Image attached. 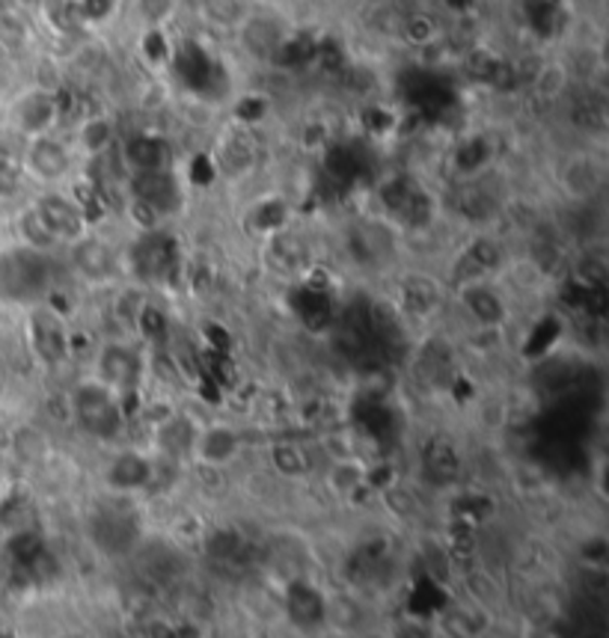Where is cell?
<instances>
[{"label": "cell", "instance_id": "1", "mask_svg": "<svg viewBox=\"0 0 609 638\" xmlns=\"http://www.w3.org/2000/svg\"><path fill=\"white\" fill-rule=\"evenodd\" d=\"M63 428L84 446L104 451L135 437V404L96 381L90 371H72L60 383Z\"/></svg>", "mask_w": 609, "mask_h": 638}, {"label": "cell", "instance_id": "2", "mask_svg": "<svg viewBox=\"0 0 609 638\" xmlns=\"http://www.w3.org/2000/svg\"><path fill=\"white\" fill-rule=\"evenodd\" d=\"M15 330L27 366L48 383H63L80 369L78 315L60 306V301L48 297L15 312Z\"/></svg>", "mask_w": 609, "mask_h": 638}, {"label": "cell", "instance_id": "3", "mask_svg": "<svg viewBox=\"0 0 609 638\" xmlns=\"http://www.w3.org/2000/svg\"><path fill=\"white\" fill-rule=\"evenodd\" d=\"M143 499L113 496L96 490L92 499L84 502L78 514V528L84 547L107 564H128L135 552L149 538L147 520L140 511Z\"/></svg>", "mask_w": 609, "mask_h": 638}, {"label": "cell", "instance_id": "4", "mask_svg": "<svg viewBox=\"0 0 609 638\" xmlns=\"http://www.w3.org/2000/svg\"><path fill=\"white\" fill-rule=\"evenodd\" d=\"M63 282L80 297H96L128 280L125 273V235L107 224L92 226L87 235L63 246L60 253Z\"/></svg>", "mask_w": 609, "mask_h": 638}, {"label": "cell", "instance_id": "5", "mask_svg": "<svg viewBox=\"0 0 609 638\" xmlns=\"http://www.w3.org/2000/svg\"><path fill=\"white\" fill-rule=\"evenodd\" d=\"M609 181L607 152L598 140L580 137L547 161V184L559 208H592L604 202Z\"/></svg>", "mask_w": 609, "mask_h": 638}, {"label": "cell", "instance_id": "6", "mask_svg": "<svg viewBox=\"0 0 609 638\" xmlns=\"http://www.w3.org/2000/svg\"><path fill=\"white\" fill-rule=\"evenodd\" d=\"M68 101L63 80L30 75L0 101V125L18 143L63 131L68 123Z\"/></svg>", "mask_w": 609, "mask_h": 638}, {"label": "cell", "instance_id": "7", "mask_svg": "<svg viewBox=\"0 0 609 638\" xmlns=\"http://www.w3.org/2000/svg\"><path fill=\"white\" fill-rule=\"evenodd\" d=\"M80 369L90 371L96 381H102L113 393L135 404L149 390L152 347L140 339L96 333L87 347V357L80 359Z\"/></svg>", "mask_w": 609, "mask_h": 638}, {"label": "cell", "instance_id": "8", "mask_svg": "<svg viewBox=\"0 0 609 638\" xmlns=\"http://www.w3.org/2000/svg\"><path fill=\"white\" fill-rule=\"evenodd\" d=\"M60 285V256H46L12 241L0 244V309L22 312L34 303L48 301Z\"/></svg>", "mask_w": 609, "mask_h": 638}, {"label": "cell", "instance_id": "9", "mask_svg": "<svg viewBox=\"0 0 609 638\" xmlns=\"http://www.w3.org/2000/svg\"><path fill=\"white\" fill-rule=\"evenodd\" d=\"M449 312L461 318L464 333H503L515 327L518 297L503 277H475L449 285Z\"/></svg>", "mask_w": 609, "mask_h": 638}, {"label": "cell", "instance_id": "10", "mask_svg": "<svg viewBox=\"0 0 609 638\" xmlns=\"http://www.w3.org/2000/svg\"><path fill=\"white\" fill-rule=\"evenodd\" d=\"M18 173L34 191L75 188L84 176V164L68 143L66 131L24 140L18 149Z\"/></svg>", "mask_w": 609, "mask_h": 638}, {"label": "cell", "instance_id": "11", "mask_svg": "<svg viewBox=\"0 0 609 638\" xmlns=\"http://www.w3.org/2000/svg\"><path fill=\"white\" fill-rule=\"evenodd\" d=\"M250 448V428L241 419L232 416H203L196 425V437L191 446V460L188 467L208 472H229L236 470L241 460L248 458Z\"/></svg>", "mask_w": 609, "mask_h": 638}, {"label": "cell", "instance_id": "12", "mask_svg": "<svg viewBox=\"0 0 609 638\" xmlns=\"http://www.w3.org/2000/svg\"><path fill=\"white\" fill-rule=\"evenodd\" d=\"M123 128L125 123L116 107H111V104H92V107L72 113L63 131H66L68 143L75 149V155L80 157L84 169H87L116 157Z\"/></svg>", "mask_w": 609, "mask_h": 638}, {"label": "cell", "instance_id": "13", "mask_svg": "<svg viewBox=\"0 0 609 638\" xmlns=\"http://www.w3.org/2000/svg\"><path fill=\"white\" fill-rule=\"evenodd\" d=\"M30 205L48 229V235L56 241L60 253H63V246L78 241L80 235H87L92 226H99V217L92 214V208L75 188L34 191L30 193Z\"/></svg>", "mask_w": 609, "mask_h": 638}, {"label": "cell", "instance_id": "14", "mask_svg": "<svg viewBox=\"0 0 609 638\" xmlns=\"http://www.w3.org/2000/svg\"><path fill=\"white\" fill-rule=\"evenodd\" d=\"M161 292L149 289L137 280L116 282L113 289L104 294H96L90 301H99L102 309V327L96 333H113V336H131L140 339L143 333V321H147L149 309ZM143 342V339H140Z\"/></svg>", "mask_w": 609, "mask_h": 638}, {"label": "cell", "instance_id": "15", "mask_svg": "<svg viewBox=\"0 0 609 638\" xmlns=\"http://www.w3.org/2000/svg\"><path fill=\"white\" fill-rule=\"evenodd\" d=\"M262 455H265V467L274 475V482L280 484L316 482L318 467H321L316 443H309L306 437H297V434H286V431H277L262 446Z\"/></svg>", "mask_w": 609, "mask_h": 638}, {"label": "cell", "instance_id": "16", "mask_svg": "<svg viewBox=\"0 0 609 638\" xmlns=\"http://www.w3.org/2000/svg\"><path fill=\"white\" fill-rule=\"evenodd\" d=\"M193 12V0H125L123 30H167L179 34L188 15Z\"/></svg>", "mask_w": 609, "mask_h": 638}, {"label": "cell", "instance_id": "17", "mask_svg": "<svg viewBox=\"0 0 609 638\" xmlns=\"http://www.w3.org/2000/svg\"><path fill=\"white\" fill-rule=\"evenodd\" d=\"M68 18L87 39H111L123 30L125 0H66Z\"/></svg>", "mask_w": 609, "mask_h": 638}, {"label": "cell", "instance_id": "18", "mask_svg": "<svg viewBox=\"0 0 609 638\" xmlns=\"http://www.w3.org/2000/svg\"><path fill=\"white\" fill-rule=\"evenodd\" d=\"M328 7H337V10H351L357 12L363 3H369V0H325Z\"/></svg>", "mask_w": 609, "mask_h": 638}, {"label": "cell", "instance_id": "19", "mask_svg": "<svg viewBox=\"0 0 609 638\" xmlns=\"http://www.w3.org/2000/svg\"><path fill=\"white\" fill-rule=\"evenodd\" d=\"M3 381H7V371H3V362H0V390H3Z\"/></svg>", "mask_w": 609, "mask_h": 638}]
</instances>
